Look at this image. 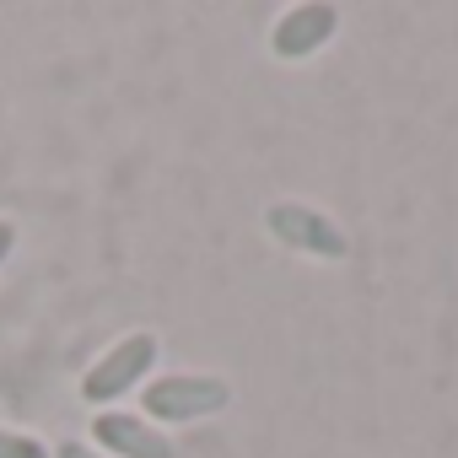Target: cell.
<instances>
[{
    "mask_svg": "<svg viewBox=\"0 0 458 458\" xmlns=\"http://www.w3.org/2000/svg\"><path fill=\"white\" fill-rule=\"evenodd\" d=\"M157 356H162V340H157L151 329H130V335H119V340L81 372L76 388H81V399H87L92 410H119V399H130L135 388L151 383Z\"/></svg>",
    "mask_w": 458,
    "mask_h": 458,
    "instance_id": "1",
    "label": "cell"
},
{
    "mask_svg": "<svg viewBox=\"0 0 458 458\" xmlns=\"http://www.w3.org/2000/svg\"><path fill=\"white\" fill-rule=\"evenodd\" d=\"M233 404V388L216 372H157L146 388H140V415L151 426H194V420H210Z\"/></svg>",
    "mask_w": 458,
    "mask_h": 458,
    "instance_id": "2",
    "label": "cell"
},
{
    "mask_svg": "<svg viewBox=\"0 0 458 458\" xmlns=\"http://www.w3.org/2000/svg\"><path fill=\"white\" fill-rule=\"evenodd\" d=\"M265 226H270V238L292 254H313V259H345L351 254V238L340 233V221L302 205V199H281L265 210Z\"/></svg>",
    "mask_w": 458,
    "mask_h": 458,
    "instance_id": "3",
    "label": "cell"
},
{
    "mask_svg": "<svg viewBox=\"0 0 458 458\" xmlns=\"http://www.w3.org/2000/svg\"><path fill=\"white\" fill-rule=\"evenodd\" d=\"M340 33V6L335 0H297L281 12V22L270 28V55L276 60H313L318 49H329V38Z\"/></svg>",
    "mask_w": 458,
    "mask_h": 458,
    "instance_id": "4",
    "label": "cell"
},
{
    "mask_svg": "<svg viewBox=\"0 0 458 458\" xmlns=\"http://www.w3.org/2000/svg\"><path fill=\"white\" fill-rule=\"evenodd\" d=\"M92 447L103 458H178V442L135 410H98L92 415Z\"/></svg>",
    "mask_w": 458,
    "mask_h": 458,
    "instance_id": "5",
    "label": "cell"
},
{
    "mask_svg": "<svg viewBox=\"0 0 458 458\" xmlns=\"http://www.w3.org/2000/svg\"><path fill=\"white\" fill-rule=\"evenodd\" d=\"M0 458H49V447H44L33 431H12V426H0Z\"/></svg>",
    "mask_w": 458,
    "mask_h": 458,
    "instance_id": "6",
    "label": "cell"
},
{
    "mask_svg": "<svg viewBox=\"0 0 458 458\" xmlns=\"http://www.w3.org/2000/svg\"><path fill=\"white\" fill-rule=\"evenodd\" d=\"M49 458H103V453H98L92 442H76V437H71V442H55Z\"/></svg>",
    "mask_w": 458,
    "mask_h": 458,
    "instance_id": "7",
    "label": "cell"
},
{
    "mask_svg": "<svg viewBox=\"0 0 458 458\" xmlns=\"http://www.w3.org/2000/svg\"><path fill=\"white\" fill-rule=\"evenodd\" d=\"M12 249H17V221H6V216H0V265L12 259Z\"/></svg>",
    "mask_w": 458,
    "mask_h": 458,
    "instance_id": "8",
    "label": "cell"
}]
</instances>
